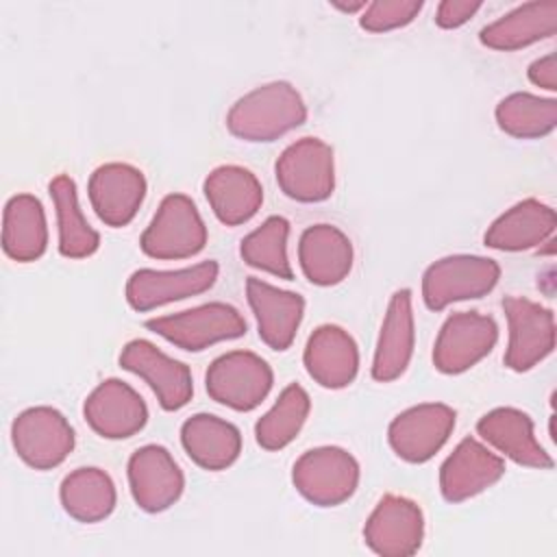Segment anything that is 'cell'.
<instances>
[{
    "mask_svg": "<svg viewBox=\"0 0 557 557\" xmlns=\"http://www.w3.org/2000/svg\"><path fill=\"white\" fill-rule=\"evenodd\" d=\"M498 342V324L479 311L450 313L433 344V366L442 374H461L485 359Z\"/></svg>",
    "mask_w": 557,
    "mask_h": 557,
    "instance_id": "9c48e42d",
    "label": "cell"
},
{
    "mask_svg": "<svg viewBox=\"0 0 557 557\" xmlns=\"http://www.w3.org/2000/svg\"><path fill=\"white\" fill-rule=\"evenodd\" d=\"M48 191L57 213L59 252L67 259L91 257L100 246V235L89 226L81 209L74 178L67 174H59L48 183Z\"/></svg>",
    "mask_w": 557,
    "mask_h": 557,
    "instance_id": "f546056e",
    "label": "cell"
},
{
    "mask_svg": "<svg viewBox=\"0 0 557 557\" xmlns=\"http://www.w3.org/2000/svg\"><path fill=\"white\" fill-rule=\"evenodd\" d=\"M500 278V265L481 255H448L422 274V300L431 311L490 294Z\"/></svg>",
    "mask_w": 557,
    "mask_h": 557,
    "instance_id": "5b68a950",
    "label": "cell"
},
{
    "mask_svg": "<svg viewBox=\"0 0 557 557\" xmlns=\"http://www.w3.org/2000/svg\"><path fill=\"white\" fill-rule=\"evenodd\" d=\"M355 250L344 231L333 224L307 226L298 239V263L305 278L320 287L342 283L352 270Z\"/></svg>",
    "mask_w": 557,
    "mask_h": 557,
    "instance_id": "603a6c76",
    "label": "cell"
},
{
    "mask_svg": "<svg viewBox=\"0 0 557 557\" xmlns=\"http://www.w3.org/2000/svg\"><path fill=\"white\" fill-rule=\"evenodd\" d=\"M146 329L187 352H200L218 342L244 337L248 324L228 302H205L170 315L146 320Z\"/></svg>",
    "mask_w": 557,
    "mask_h": 557,
    "instance_id": "3957f363",
    "label": "cell"
},
{
    "mask_svg": "<svg viewBox=\"0 0 557 557\" xmlns=\"http://www.w3.org/2000/svg\"><path fill=\"white\" fill-rule=\"evenodd\" d=\"M481 9L479 0H442L435 9V24L440 28H459Z\"/></svg>",
    "mask_w": 557,
    "mask_h": 557,
    "instance_id": "e575fe53",
    "label": "cell"
},
{
    "mask_svg": "<svg viewBox=\"0 0 557 557\" xmlns=\"http://www.w3.org/2000/svg\"><path fill=\"white\" fill-rule=\"evenodd\" d=\"M368 548L381 557L416 555L424 540V513L407 496L385 494L363 524Z\"/></svg>",
    "mask_w": 557,
    "mask_h": 557,
    "instance_id": "4fadbf2b",
    "label": "cell"
},
{
    "mask_svg": "<svg viewBox=\"0 0 557 557\" xmlns=\"http://www.w3.org/2000/svg\"><path fill=\"white\" fill-rule=\"evenodd\" d=\"M272 383L270 363L250 350H231L215 357L205 374L209 398L235 411L257 409L268 398Z\"/></svg>",
    "mask_w": 557,
    "mask_h": 557,
    "instance_id": "8992f818",
    "label": "cell"
},
{
    "mask_svg": "<svg viewBox=\"0 0 557 557\" xmlns=\"http://www.w3.org/2000/svg\"><path fill=\"white\" fill-rule=\"evenodd\" d=\"M307 120V104L300 91L287 81H272L255 87L233 102L226 113V128L242 141H274Z\"/></svg>",
    "mask_w": 557,
    "mask_h": 557,
    "instance_id": "6da1fadb",
    "label": "cell"
},
{
    "mask_svg": "<svg viewBox=\"0 0 557 557\" xmlns=\"http://www.w3.org/2000/svg\"><path fill=\"white\" fill-rule=\"evenodd\" d=\"M557 30V2L535 0L524 2L498 20L481 28L479 41L492 50H520L542 39L553 37Z\"/></svg>",
    "mask_w": 557,
    "mask_h": 557,
    "instance_id": "4316f807",
    "label": "cell"
},
{
    "mask_svg": "<svg viewBox=\"0 0 557 557\" xmlns=\"http://www.w3.org/2000/svg\"><path fill=\"white\" fill-rule=\"evenodd\" d=\"M457 413L444 403H420L400 411L387 426V442L407 463H424L455 431Z\"/></svg>",
    "mask_w": 557,
    "mask_h": 557,
    "instance_id": "8fae6325",
    "label": "cell"
},
{
    "mask_svg": "<svg viewBox=\"0 0 557 557\" xmlns=\"http://www.w3.org/2000/svg\"><path fill=\"white\" fill-rule=\"evenodd\" d=\"M529 81L537 87H544L548 91H557V59L555 54H544L535 59L529 70Z\"/></svg>",
    "mask_w": 557,
    "mask_h": 557,
    "instance_id": "d590c367",
    "label": "cell"
},
{
    "mask_svg": "<svg viewBox=\"0 0 557 557\" xmlns=\"http://www.w3.org/2000/svg\"><path fill=\"white\" fill-rule=\"evenodd\" d=\"M48 248V220L33 194H15L2 211V250L17 263L37 261Z\"/></svg>",
    "mask_w": 557,
    "mask_h": 557,
    "instance_id": "83f0119b",
    "label": "cell"
},
{
    "mask_svg": "<svg viewBox=\"0 0 557 557\" xmlns=\"http://www.w3.org/2000/svg\"><path fill=\"white\" fill-rule=\"evenodd\" d=\"M120 366L144 379L165 411L183 409L194 396L189 366L168 357L148 339H131L120 352Z\"/></svg>",
    "mask_w": 557,
    "mask_h": 557,
    "instance_id": "5bb4252c",
    "label": "cell"
},
{
    "mask_svg": "<svg viewBox=\"0 0 557 557\" xmlns=\"http://www.w3.org/2000/svg\"><path fill=\"white\" fill-rule=\"evenodd\" d=\"M476 433L518 466L553 468V457L535 440L531 416L516 407H496L483 413L476 422Z\"/></svg>",
    "mask_w": 557,
    "mask_h": 557,
    "instance_id": "7402d4cb",
    "label": "cell"
},
{
    "mask_svg": "<svg viewBox=\"0 0 557 557\" xmlns=\"http://www.w3.org/2000/svg\"><path fill=\"white\" fill-rule=\"evenodd\" d=\"M218 274L220 265L213 259L181 270L139 268L128 276L124 296L135 311H150L161 305L185 300L211 289L218 281Z\"/></svg>",
    "mask_w": 557,
    "mask_h": 557,
    "instance_id": "7c38bea8",
    "label": "cell"
},
{
    "mask_svg": "<svg viewBox=\"0 0 557 557\" xmlns=\"http://www.w3.org/2000/svg\"><path fill=\"white\" fill-rule=\"evenodd\" d=\"M503 311L509 326L505 366L513 372H527L555 348V313L522 296H505Z\"/></svg>",
    "mask_w": 557,
    "mask_h": 557,
    "instance_id": "30bf717a",
    "label": "cell"
},
{
    "mask_svg": "<svg viewBox=\"0 0 557 557\" xmlns=\"http://www.w3.org/2000/svg\"><path fill=\"white\" fill-rule=\"evenodd\" d=\"M311 411V398L298 383H289L276 403L257 420L255 440L265 450H281L296 440Z\"/></svg>",
    "mask_w": 557,
    "mask_h": 557,
    "instance_id": "4dcf8cb0",
    "label": "cell"
},
{
    "mask_svg": "<svg viewBox=\"0 0 557 557\" xmlns=\"http://www.w3.org/2000/svg\"><path fill=\"white\" fill-rule=\"evenodd\" d=\"M555 209L535 198H524L500 213L485 231L483 242L492 250L520 252L546 244L555 235Z\"/></svg>",
    "mask_w": 557,
    "mask_h": 557,
    "instance_id": "d4e9b609",
    "label": "cell"
},
{
    "mask_svg": "<svg viewBox=\"0 0 557 557\" xmlns=\"http://www.w3.org/2000/svg\"><path fill=\"white\" fill-rule=\"evenodd\" d=\"M422 0H374L359 15V26L368 33H387L411 24L422 11Z\"/></svg>",
    "mask_w": 557,
    "mask_h": 557,
    "instance_id": "836d02e7",
    "label": "cell"
},
{
    "mask_svg": "<svg viewBox=\"0 0 557 557\" xmlns=\"http://www.w3.org/2000/svg\"><path fill=\"white\" fill-rule=\"evenodd\" d=\"M11 444L33 470H52L74 450L76 435L67 418L48 405L20 411L11 424Z\"/></svg>",
    "mask_w": 557,
    "mask_h": 557,
    "instance_id": "ba28073f",
    "label": "cell"
},
{
    "mask_svg": "<svg viewBox=\"0 0 557 557\" xmlns=\"http://www.w3.org/2000/svg\"><path fill=\"white\" fill-rule=\"evenodd\" d=\"M505 474V461L474 437H463L440 468V492L448 503L479 496Z\"/></svg>",
    "mask_w": 557,
    "mask_h": 557,
    "instance_id": "ac0fdd59",
    "label": "cell"
},
{
    "mask_svg": "<svg viewBox=\"0 0 557 557\" xmlns=\"http://www.w3.org/2000/svg\"><path fill=\"white\" fill-rule=\"evenodd\" d=\"M333 7L339 9V11H344V13H359V11H363V9L368 7V2H366V0H357V2H333Z\"/></svg>",
    "mask_w": 557,
    "mask_h": 557,
    "instance_id": "8d00e7d4",
    "label": "cell"
},
{
    "mask_svg": "<svg viewBox=\"0 0 557 557\" xmlns=\"http://www.w3.org/2000/svg\"><path fill=\"white\" fill-rule=\"evenodd\" d=\"M287 237H289V222L283 215H270L250 231L242 244L239 255L246 265L268 272L276 278L292 281L294 270L287 257Z\"/></svg>",
    "mask_w": 557,
    "mask_h": 557,
    "instance_id": "d6a6232c",
    "label": "cell"
},
{
    "mask_svg": "<svg viewBox=\"0 0 557 557\" xmlns=\"http://www.w3.org/2000/svg\"><path fill=\"white\" fill-rule=\"evenodd\" d=\"M83 418L104 440H126L148 422L146 400L120 379H104L83 403Z\"/></svg>",
    "mask_w": 557,
    "mask_h": 557,
    "instance_id": "e0dca14e",
    "label": "cell"
},
{
    "mask_svg": "<svg viewBox=\"0 0 557 557\" xmlns=\"http://www.w3.org/2000/svg\"><path fill=\"white\" fill-rule=\"evenodd\" d=\"M496 124L516 139H540L557 126V100L513 91L496 104Z\"/></svg>",
    "mask_w": 557,
    "mask_h": 557,
    "instance_id": "1f68e13d",
    "label": "cell"
},
{
    "mask_svg": "<svg viewBox=\"0 0 557 557\" xmlns=\"http://www.w3.org/2000/svg\"><path fill=\"white\" fill-rule=\"evenodd\" d=\"M281 191L296 202H322L335 191V154L320 137H300L274 163Z\"/></svg>",
    "mask_w": 557,
    "mask_h": 557,
    "instance_id": "52a82bcc",
    "label": "cell"
},
{
    "mask_svg": "<svg viewBox=\"0 0 557 557\" xmlns=\"http://www.w3.org/2000/svg\"><path fill=\"white\" fill-rule=\"evenodd\" d=\"M181 444L187 457L209 472L231 468L242 453L239 429L213 413H194L181 426Z\"/></svg>",
    "mask_w": 557,
    "mask_h": 557,
    "instance_id": "484cf974",
    "label": "cell"
},
{
    "mask_svg": "<svg viewBox=\"0 0 557 557\" xmlns=\"http://www.w3.org/2000/svg\"><path fill=\"white\" fill-rule=\"evenodd\" d=\"M302 363L320 387L342 389L348 387L359 372V348L346 329L322 324L309 335Z\"/></svg>",
    "mask_w": 557,
    "mask_h": 557,
    "instance_id": "ffe728a7",
    "label": "cell"
},
{
    "mask_svg": "<svg viewBox=\"0 0 557 557\" xmlns=\"http://www.w3.org/2000/svg\"><path fill=\"white\" fill-rule=\"evenodd\" d=\"M246 298L257 320L261 342L272 350H287L305 315V298L296 292L281 289L257 276L246 278Z\"/></svg>",
    "mask_w": 557,
    "mask_h": 557,
    "instance_id": "d6986e66",
    "label": "cell"
},
{
    "mask_svg": "<svg viewBox=\"0 0 557 557\" xmlns=\"http://www.w3.org/2000/svg\"><path fill=\"white\" fill-rule=\"evenodd\" d=\"M357 459L339 446H318L305 450L292 468L296 492L315 507H337L346 503L359 485Z\"/></svg>",
    "mask_w": 557,
    "mask_h": 557,
    "instance_id": "277c9868",
    "label": "cell"
},
{
    "mask_svg": "<svg viewBox=\"0 0 557 557\" xmlns=\"http://www.w3.org/2000/svg\"><path fill=\"white\" fill-rule=\"evenodd\" d=\"M205 198L213 215L226 226H239L257 215L263 205L259 178L242 165H218L202 183Z\"/></svg>",
    "mask_w": 557,
    "mask_h": 557,
    "instance_id": "cb8c5ba5",
    "label": "cell"
},
{
    "mask_svg": "<svg viewBox=\"0 0 557 557\" xmlns=\"http://www.w3.org/2000/svg\"><path fill=\"white\" fill-rule=\"evenodd\" d=\"M59 498L65 513L83 524L109 518L117 503L113 479L96 466H83L63 476Z\"/></svg>",
    "mask_w": 557,
    "mask_h": 557,
    "instance_id": "f1b7e54d",
    "label": "cell"
},
{
    "mask_svg": "<svg viewBox=\"0 0 557 557\" xmlns=\"http://www.w3.org/2000/svg\"><path fill=\"white\" fill-rule=\"evenodd\" d=\"M416 346V320L411 292L396 289L387 302L381 333L372 359V379L379 383L396 381L405 374Z\"/></svg>",
    "mask_w": 557,
    "mask_h": 557,
    "instance_id": "44dd1931",
    "label": "cell"
},
{
    "mask_svg": "<svg viewBox=\"0 0 557 557\" xmlns=\"http://www.w3.org/2000/svg\"><path fill=\"white\" fill-rule=\"evenodd\" d=\"M146 176L139 168L122 161L98 165L87 183V196L91 209L107 226L122 228L133 222L144 198Z\"/></svg>",
    "mask_w": 557,
    "mask_h": 557,
    "instance_id": "2e32d148",
    "label": "cell"
},
{
    "mask_svg": "<svg viewBox=\"0 0 557 557\" xmlns=\"http://www.w3.org/2000/svg\"><path fill=\"white\" fill-rule=\"evenodd\" d=\"M128 487L139 509L159 513L170 509L185 490V476L172 453L161 444H146L128 457Z\"/></svg>",
    "mask_w": 557,
    "mask_h": 557,
    "instance_id": "9a60e30c",
    "label": "cell"
},
{
    "mask_svg": "<svg viewBox=\"0 0 557 557\" xmlns=\"http://www.w3.org/2000/svg\"><path fill=\"white\" fill-rule=\"evenodd\" d=\"M207 226L187 194H168L150 224L139 237L144 255L163 261H181L198 255L207 246Z\"/></svg>",
    "mask_w": 557,
    "mask_h": 557,
    "instance_id": "7a4b0ae2",
    "label": "cell"
}]
</instances>
